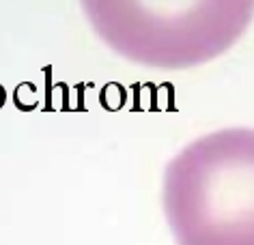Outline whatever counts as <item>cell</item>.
<instances>
[{"label":"cell","mask_w":254,"mask_h":245,"mask_svg":"<svg viewBox=\"0 0 254 245\" xmlns=\"http://www.w3.org/2000/svg\"><path fill=\"white\" fill-rule=\"evenodd\" d=\"M162 202L177 245H254V129L190 142L166 166Z\"/></svg>","instance_id":"6da1fadb"},{"label":"cell","mask_w":254,"mask_h":245,"mask_svg":"<svg viewBox=\"0 0 254 245\" xmlns=\"http://www.w3.org/2000/svg\"><path fill=\"white\" fill-rule=\"evenodd\" d=\"M91 20L97 24L99 35L121 54L136 58L147 65L160 67L164 43H173V67L194 65L215 56L235 41L246 20H250L252 4H181V11H166V4H160L162 11H151V4H138L140 11L160 28L129 20L123 11H117L114 4H101L108 11H99L95 4H86Z\"/></svg>","instance_id":"7a4b0ae2"}]
</instances>
